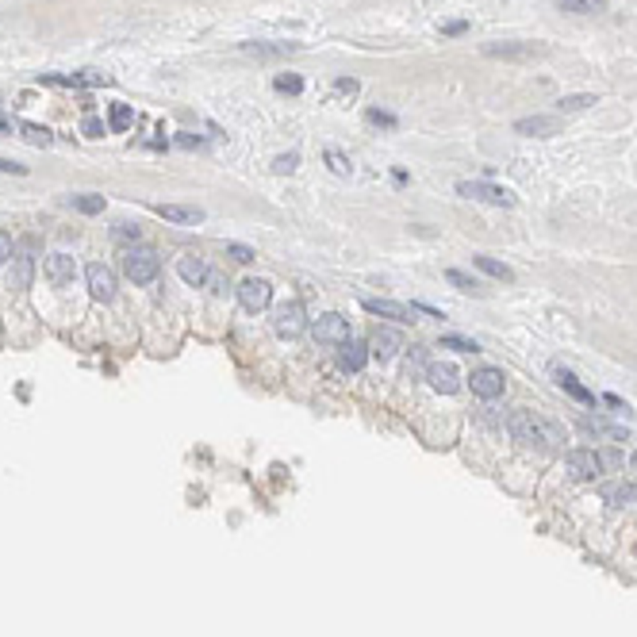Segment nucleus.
<instances>
[{
    "mask_svg": "<svg viewBox=\"0 0 637 637\" xmlns=\"http://www.w3.org/2000/svg\"><path fill=\"white\" fill-rule=\"evenodd\" d=\"M426 380H430V388H434V392H442V396H453V392L461 388L457 369L445 365V361H434V365H426Z\"/></svg>",
    "mask_w": 637,
    "mask_h": 637,
    "instance_id": "12",
    "label": "nucleus"
},
{
    "mask_svg": "<svg viewBox=\"0 0 637 637\" xmlns=\"http://www.w3.org/2000/svg\"><path fill=\"white\" fill-rule=\"evenodd\" d=\"M445 281H450L453 288H461V292H472V296H484V284H480L477 277H469V273H461V269H450V273H445Z\"/></svg>",
    "mask_w": 637,
    "mask_h": 637,
    "instance_id": "23",
    "label": "nucleus"
},
{
    "mask_svg": "<svg viewBox=\"0 0 637 637\" xmlns=\"http://www.w3.org/2000/svg\"><path fill=\"white\" fill-rule=\"evenodd\" d=\"M599 496H603V503H611V507H630V503L637 499V488L626 484V480H618V484H603Z\"/></svg>",
    "mask_w": 637,
    "mask_h": 637,
    "instance_id": "18",
    "label": "nucleus"
},
{
    "mask_svg": "<svg viewBox=\"0 0 637 637\" xmlns=\"http://www.w3.org/2000/svg\"><path fill=\"white\" fill-rule=\"evenodd\" d=\"M338 361H342V369H346V373H361V369H365V361H369V346H361V342H342Z\"/></svg>",
    "mask_w": 637,
    "mask_h": 637,
    "instance_id": "19",
    "label": "nucleus"
},
{
    "mask_svg": "<svg viewBox=\"0 0 637 637\" xmlns=\"http://www.w3.org/2000/svg\"><path fill=\"white\" fill-rule=\"evenodd\" d=\"M12 254H16V246H12V234H4V231H0V265H4L8 258H12Z\"/></svg>",
    "mask_w": 637,
    "mask_h": 637,
    "instance_id": "37",
    "label": "nucleus"
},
{
    "mask_svg": "<svg viewBox=\"0 0 637 637\" xmlns=\"http://www.w3.org/2000/svg\"><path fill=\"white\" fill-rule=\"evenodd\" d=\"M369 123H376V127H396V116H388V111L373 108V111H369Z\"/></svg>",
    "mask_w": 637,
    "mask_h": 637,
    "instance_id": "36",
    "label": "nucleus"
},
{
    "mask_svg": "<svg viewBox=\"0 0 637 637\" xmlns=\"http://www.w3.org/2000/svg\"><path fill=\"white\" fill-rule=\"evenodd\" d=\"M31 250H35V242L27 239L23 250L12 254L16 265H12V277H8V284H12V288H31V277H35V258H31Z\"/></svg>",
    "mask_w": 637,
    "mask_h": 637,
    "instance_id": "14",
    "label": "nucleus"
},
{
    "mask_svg": "<svg viewBox=\"0 0 637 637\" xmlns=\"http://www.w3.org/2000/svg\"><path fill=\"white\" fill-rule=\"evenodd\" d=\"M296 165H300V154H281V158H273V169H277V173H296Z\"/></svg>",
    "mask_w": 637,
    "mask_h": 637,
    "instance_id": "32",
    "label": "nucleus"
},
{
    "mask_svg": "<svg viewBox=\"0 0 637 637\" xmlns=\"http://www.w3.org/2000/svg\"><path fill=\"white\" fill-rule=\"evenodd\" d=\"M592 104H595L592 92H572V97H560L557 108L560 111H584V108H592Z\"/></svg>",
    "mask_w": 637,
    "mask_h": 637,
    "instance_id": "27",
    "label": "nucleus"
},
{
    "mask_svg": "<svg viewBox=\"0 0 637 637\" xmlns=\"http://www.w3.org/2000/svg\"><path fill=\"white\" fill-rule=\"evenodd\" d=\"M131 123H135V111H131V104H111V119H108V127L116 131V135H123Z\"/></svg>",
    "mask_w": 637,
    "mask_h": 637,
    "instance_id": "25",
    "label": "nucleus"
},
{
    "mask_svg": "<svg viewBox=\"0 0 637 637\" xmlns=\"http://www.w3.org/2000/svg\"><path fill=\"white\" fill-rule=\"evenodd\" d=\"M242 50L258 58H284V54H296L300 43H242Z\"/></svg>",
    "mask_w": 637,
    "mask_h": 637,
    "instance_id": "20",
    "label": "nucleus"
},
{
    "mask_svg": "<svg viewBox=\"0 0 637 637\" xmlns=\"http://www.w3.org/2000/svg\"><path fill=\"white\" fill-rule=\"evenodd\" d=\"M553 376H557V384H560V388H565V392H568V396H572V399H579V403H595V396H592V392H587V388H584V384H579V380H576L572 373H568V369H560V365H553Z\"/></svg>",
    "mask_w": 637,
    "mask_h": 637,
    "instance_id": "21",
    "label": "nucleus"
},
{
    "mask_svg": "<svg viewBox=\"0 0 637 637\" xmlns=\"http://www.w3.org/2000/svg\"><path fill=\"white\" fill-rule=\"evenodd\" d=\"M0 173H16V177H23V173H27V165H20V161H8V158H0Z\"/></svg>",
    "mask_w": 637,
    "mask_h": 637,
    "instance_id": "38",
    "label": "nucleus"
},
{
    "mask_svg": "<svg viewBox=\"0 0 637 637\" xmlns=\"http://www.w3.org/2000/svg\"><path fill=\"white\" fill-rule=\"evenodd\" d=\"M507 430L518 445H538V450H560V442H565V434L553 423H545L541 415L526 411V407L507 415Z\"/></svg>",
    "mask_w": 637,
    "mask_h": 637,
    "instance_id": "1",
    "label": "nucleus"
},
{
    "mask_svg": "<svg viewBox=\"0 0 637 637\" xmlns=\"http://www.w3.org/2000/svg\"><path fill=\"white\" fill-rule=\"evenodd\" d=\"M327 161H330V169H334L338 177H349V173H354V165H349V161L342 158L338 150H327Z\"/></svg>",
    "mask_w": 637,
    "mask_h": 637,
    "instance_id": "31",
    "label": "nucleus"
},
{
    "mask_svg": "<svg viewBox=\"0 0 637 637\" xmlns=\"http://www.w3.org/2000/svg\"><path fill=\"white\" fill-rule=\"evenodd\" d=\"M20 131H23V138L31 142V146H50V142H54V135L46 127H39V123H23Z\"/></svg>",
    "mask_w": 637,
    "mask_h": 637,
    "instance_id": "28",
    "label": "nucleus"
},
{
    "mask_svg": "<svg viewBox=\"0 0 637 637\" xmlns=\"http://www.w3.org/2000/svg\"><path fill=\"white\" fill-rule=\"evenodd\" d=\"M488 58H511V62H526V58H541L549 54L545 43H488L484 46Z\"/></svg>",
    "mask_w": 637,
    "mask_h": 637,
    "instance_id": "4",
    "label": "nucleus"
},
{
    "mask_svg": "<svg viewBox=\"0 0 637 637\" xmlns=\"http://www.w3.org/2000/svg\"><path fill=\"white\" fill-rule=\"evenodd\" d=\"M311 334H315L319 342H327V346H342V342H349V322L330 311V315H319V319H315Z\"/></svg>",
    "mask_w": 637,
    "mask_h": 637,
    "instance_id": "6",
    "label": "nucleus"
},
{
    "mask_svg": "<svg viewBox=\"0 0 637 637\" xmlns=\"http://www.w3.org/2000/svg\"><path fill=\"white\" fill-rule=\"evenodd\" d=\"M158 215H161V219H169V223H200V219H204L200 207H185V204H161Z\"/></svg>",
    "mask_w": 637,
    "mask_h": 637,
    "instance_id": "22",
    "label": "nucleus"
},
{
    "mask_svg": "<svg viewBox=\"0 0 637 637\" xmlns=\"http://www.w3.org/2000/svg\"><path fill=\"white\" fill-rule=\"evenodd\" d=\"M472 261H477V269H484L488 277H496V281H503V284L515 281V273H511L503 261H496V258H472Z\"/></svg>",
    "mask_w": 637,
    "mask_h": 637,
    "instance_id": "24",
    "label": "nucleus"
},
{
    "mask_svg": "<svg viewBox=\"0 0 637 637\" xmlns=\"http://www.w3.org/2000/svg\"><path fill=\"white\" fill-rule=\"evenodd\" d=\"M399 349H403V334L396 327H376L373 338H369V354L380 357V361H392Z\"/></svg>",
    "mask_w": 637,
    "mask_h": 637,
    "instance_id": "8",
    "label": "nucleus"
},
{
    "mask_svg": "<svg viewBox=\"0 0 637 637\" xmlns=\"http://www.w3.org/2000/svg\"><path fill=\"white\" fill-rule=\"evenodd\" d=\"M442 31H445V35H464V31H469V23H464V20H457V23H445Z\"/></svg>",
    "mask_w": 637,
    "mask_h": 637,
    "instance_id": "40",
    "label": "nucleus"
},
{
    "mask_svg": "<svg viewBox=\"0 0 637 637\" xmlns=\"http://www.w3.org/2000/svg\"><path fill=\"white\" fill-rule=\"evenodd\" d=\"M565 461H568V472H572L576 480H595L599 472H603V457H599L595 450H572Z\"/></svg>",
    "mask_w": 637,
    "mask_h": 637,
    "instance_id": "10",
    "label": "nucleus"
},
{
    "mask_svg": "<svg viewBox=\"0 0 637 637\" xmlns=\"http://www.w3.org/2000/svg\"><path fill=\"white\" fill-rule=\"evenodd\" d=\"M457 196L480 200V204H496V207H515V192L499 185H488V180H457Z\"/></svg>",
    "mask_w": 637,
    "mask_h": 637,
    "instance_id": "3",
    "label": "nucleus"
},
{
    "mask_svg": "<svg viewBox=\"0 0 637 637\" xmlns=\"http://www.w3.org/2000/svg\"><path fill=\"white\" fill-rule=\"evenodd\" d=\"M515 131H518V135H526V138H549V135H557V131H560V119L557 116H530V119H518Z\"/></svg>",
    "mask_w": 637,
    "mask_h": 637,
    "instance_id": "15",
    "label": "nucleus"
},
{
    "mask_svg": "<svg viewBox=\"0 0 637 637\" xmlns=\"http://www.w3.org/2000/svg\"><path fill=\"white\" fill-rule=\"evenodd\" d=\"M73 207L81 215H100L104 212V196H73Z\"/></svg>",
    "mask_w": 637,
    "mask_h": 637,
    "instance_id": "29",
    "label": "nucleus"
},
{
    "mask_svg": "<svg viewBox=\"0 0 637 637\" xmlns=\"http://www.w3.org/2000/svg\"><path fill=\"white\" fill-rule=\"evenodd\" d=\"M303 327H307V319H303V303H284L277 311V319H273V330H277L281 338H300Z\"/></svg>",
    "mask_w": 637,
    "mask_h": 637,
    "instance_id": "7",
    "label": "nucleus"
},
{
    "mask_svg": "<svg viewBox=\"0 0 637 637\" xmlns=\"http://www.w3.org/2000/svg\"><path fill=\"white\" fill-rule=\"evenodd\" d=\"M227 254H231L234 261H242V265L254 261V250H250V246H242V242H231V246H227Z\"/></svg>",
    "mask_w": 637,
    "mask_h": 637,
    "instance_id": "34",
    "label": "nucleus"
},
{
    "mask_svg": "<svg viewBox=\"0 0 637 637\" xmlns=\"http://www.w3.org/2000/svg\"><path fill=\"white\" fill-rule=\"evenodd\" d=\"M177 142H180V146H188V150H192V146H200V135H180Z\"/></svg>",
    "mask_w": 637,
    "mask_h": 637,
    "instance_id": "42",
    "label": "nucleus"
},
{
    "mask_svg": "<svg viewBox=\"0 0 637 637\" xmlns=\"http://www.w3.org/2000/svg\"><path fill=\"white\" fill-rule=\"evenodd\" d=\"M469 384H472V392H477L480 399H496V396H503L507 380H503L499 369H477V373L469 376Z\"/></svg>",
    "mask_w": 637,
    "mask_h": 637,
    "instance_id": "11",
    "label": "nucleus"
},
{
    "mask_svg": "<svg viewBox=\"0 0 637 637\" xmlns=\"http://www.w3.org/2000/svg\"><path fill=\"white\" fill-rule=\"evenodd\" d=\"M361 307L369 311V315H380V319H396V322H411V307L399 300H376V296H365L361 300Z\"/></svg>",
    "mask_w": 637,
    "mask_h": 637,
    "instance_id": "13",
    "label": "nucleus"
},
{
    "mask_svg": "<svg viewBox=\"0 0 637 637\" xmlns=\"http://www.w3.org/2000/svg\"><path fill=\"white\" fill-rule=\"evenodd\" d=\"M334 89H338V92H349V97H354V92H357V81H349V77H342V81L334 85Z\"/></svg>",
    "mask_w": 637,
    "mask_h": 637,
    "instance_id": "41",
    "label": "nucleus"
},
{
    "mask_svg": "<svg viewBox=\"0 0 637 637\" xmlns=\"http://www.w3.org/2000/svg\"><path fill=\"white\" fill-rule=\"evenodd\" d=\"M123 273H127L135 284H150L161 273V261L154 250H146V246H138V250H127L123 254Z\"/></svg>",
    "mask_w": 637,
    "mask_h": 637,
    "instance_id": "2",
    "label": "nucleus"
},
{
    "mask_svg": "<svg viewBox=\"0 0 637 637\" xmlns=\"http://www.w3.org/2000/svg\"><path fill=\"white\" fill-rule=\"evenodd\" d=\"M273 85H277V92H292V97H296V92H303V81H300V77H284V73H281Z\"/></svg>",
    "mask_w": 637,
    "mask_h": 637,
    "instance_id": "33",
    "label": "nucleus"
},
{
    "mask_svg": "<svg viewBox=\"0 0 637 637\" xmlns=\"http://www.w3.org/2000/svg\"><path fill=\"white\" fill-rule=\"evenodd\" d=\"M85 281H89V292H92L97 300L108 303L111 296H116V273H111L104 261H92L89 269H85Z\"/></svg>",
    "mask_w": 637,
    "mask_h": 637,
    "instance_id": "9",
    "label": "nucleus"
},
{
    "mask_svg": "<svg viewBox=\"0 0 637 637\" xmlns=\"http://www.w3.org/2000/svg\"><path fill=\"white\" fill-rule=\"evenodd\" d=\"M442 346H445V349H461V354H477V349H480L477 342H469V338H457V334H445V338H442Z\"/></svg>",
    "mask_w": 637,
    "mask_h": 637,
    "instance_id": "30",
    "label": "nucleus"
},
{
    "mask_svg": "<svg viewBox=\"0 0 637 637\" xmlns=\"http://www.w3.org/2000/svg\"><path fill=\"white\" fill-rule=\"evenodd\" d=\"M560 8H565V12H576V16H595L606 8V0H560Z\"/></svg>",
    "mask_w": 637,
    "mask_h": 637,
    "instance_id": "26",
    "label": "nucleus"
},
{
    "mask_svg": "<svg viewBox=\"0 0 637 637\" xmlns=\"http://www.w3.org/2000/svg\"><path fill=\"white\" fill-rule=\"evenodd\" d=\"M177 273H180V281L192 284V288H200V284L207 281V265H204V258H196V254L177 258Z\"/></svg>",
    "mask_w": 637,
    "mask_h": 637,
    "instance_id": "17",
    "label": "nucleus"
},
{
    "mask_svg": "<svg viewBox=\"0 0 637 637\" xmlns=\"http://www.w3.org/2000/svg\"><path fill=\"white\" fill-rule=\"evenodd\" d=\"M81 131H85V135H89V138H100V135H104V123H100L97 116H85Z\"/></svg>",
    "mask_w": 637,
    "mask_h": 637,
    "instance_id": "35",
    "label": "nucleus"
},
{
    "mask_svg": "<svg viewBox=\"0 0 637 637\" xmlns=\"http://www.w3.org/2000/svg\"><path fill=\"white\" fill-rule=\"evenodd\" d=\"M43 269H46V281H50V284H58V288H62V284H70V281H73L77 265H73V258H65V254H50Z\"/></svg>",
    "mask_w": 637,
    "mask_h": 637,
    "instance_id": "16",
    "label": "nucleus"
},
{
    "mask_svg": "<svg viewBox=\"0 0 637 637\" xmlns=\"http://www.w3.org/2000/svg\"><path fill=\"white\" fill-rule=\"evenodd\" d=\"M116 239H135L138 242V227H127V223L116 227Z\"/></svg>",
    "mask_w": 637,
    "mask_h": 637,
    "instance_id": "39",
    "label": "nucleus"
},
{
    "mask_svg": "<svg viewBox=\"0 0 637 637\" xmlns=\"http://www.w3.org/2000/svg\"><path fill=\"white\" fill-rule=\"evenodd\" d=\"M269 300H273V288H269V281H261V277H250V281H242L239 284V303L246 311H265L269 307Z\"/></svg>",
    "mask_w": 637,
    "mask_h": 637,
    "instance_id": "5",
    "label": "nucleus"
}]
</instances>
